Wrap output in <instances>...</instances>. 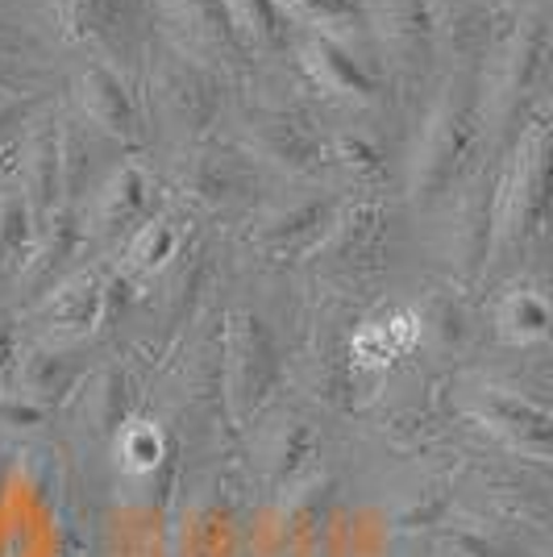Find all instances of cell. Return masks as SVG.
I'll list each match as a JSON object with an SVG mask.
<instances>
[{
  "instance_id": "obj_1",
  "label": "cell",
  "mask_w": 553,
  "mask_h": 557,
  "mask_svg": "<svg viewBox=\"0 0 553 557\" xmlns=\"http://www.w3.org/2000/svg\"><path fill=\"white\" fill-rule=\"evenodd\" d=\"M553 225V100L525 125L491 191V255H520Z\"/></svg>"
},
{
  "instance_id": "obj_2",
  "label": "cell",
  "mask_w": 553,
  "mask_h": 557,
  "mask_svg": "<svg viewBox=\"0 0 553 557\" xmlns=\"http://www.w3.org/2000/svg\"><path fill=\"white\" fill-rule=\"evenodd\" d=\"M483 134V116H479V96L466 79H454L441 92L438 109L425 125V138L413 159V200L416 205H433L450 187L462 180V171L470 166Z\"/></svg>"
},
{
  "instance_id": "obj_3",
  "label": "cell",
  "mask_w": 553,
  "mask_h": 557,
  "mask_svg": "<svg viewBox=\"0 0 553 557\" xmlns=\"http://www.w3.org/2000/svg\"><path fill=\"white\" fill-rule=\"evenodd\" d=\"M150 4L175 54L200 63L212 75H233V79L254 71L258 50L233 17L230 0H150Z\"/></svg>"
},
{
  "instance_id": "obj_4",
  "label": "cell",
  "mask_w": 553,
  "mask_h": 557,
  "mask_svg": "<svg viewBox=\"0 0 553 557\" xmlns=\"http://www.w3.org/2000/svg\"><path fill=\"white\" fill-rule=\"evenodd\" d=\"M150 9V0H54L59 34L71 47L88 50L93 63H109L116 71L134 63Z\"/></svg>"
},
{
  "instance_id": "obj_5",
  "label": "cell",
  "mask_w": 553,
  "mask_h": 557,
  "mask_svg": "<svg viewBox=\"0 0 553 557\" xmlns=\"http://www.w3.org/2000/svg\"><path fill=\"white\" fill-rule=\"evenodd\" d=\"M275 379L279 358L267 321L250 308L233 312L225 329V395H230V412L237 424H250L262 399L275 387Z\"/></svg>"
},
{
  "instance_id": "obj_6",
  "label": "cell",
  "mask_w": 553,
  "mask_h": 557,
  "mask_svg": "<svg viewBox=\"0 0 553 557\" xmlns=\"http://www.w3.org/2000/svg\"><path fill=\"white\" fill-rule=\"evenodd\" d=\"M475 420L491 429L507 449L525 458H553V408L512 387H479L470 399Z\"/></svg>"
},
{
  "instance_id": "obj_7",
  "label": "cell",
  "mask_w": 553,
  "mask_h": 557,
  "mask_svg": "<svg viewBox=\"0 0 553 557\" xmlns=\"http://www.w3.org/2000/svg\"><path fill=\"white\" fill-rule=\"evenodd\" d=\"M254 150L262 159H271L275 166L292 171V175H321L333 163V150H329V138L317 129V121L308 113H296V109H262L250 125Z\"/></svg>"
},
{
  "instance_id": "obj_8",
  "label": "cell",
  "mask_w": 553,
  "mask_h": 557,
  "mask_svg": "<svg viewBox=\"0 0 553 557\" xmlns=\"http://www.w3.org/2000/svg\"><path fill=\"white\" fill-rule=\"evenodd\" d=\"M155 104L184 138H196L212 125L217 104H221L217 75L171 50L167 59L155 63Z\"/></svg>"
},
{
  "instance_id": "obj_9",
  "label": "cell",
  "mask_w": 553,
  "mask_h": 557,
  "mask_svg": "<svg viewBox=\"0 0 553 557\" xmlns=\"http://www.w3.org/2000/svg\"><path fill=\"white\" fill-rule=\"evenodd\" d=\"M304 75L312 79V88H321L333 100H349V104H374L383 84L379 75L346 47V38H333V34H317L308 29L296 42Z\"/></svg>"
},
{
  "instance_id": "obj_10",
  "label": "cell",
  "mask_w": 553,
  "mask_h": 557,
  "mask_svg": "<svg viewBox=\"0 0 553 557\" xmlns=\"http://www.w3.org/2000/svg\"><path fill=\"white\" fill-rule=\"evenodd\" d=\"M75 96H79V109H84V121L109 134L116 141H130V146H142L146 141V116H142V104L130 79L121 75L109 63H88L75 79Z\"/></svg>"
},
{
  "instance_id": "obj_11",
  "label": "cell",
  "mask_w": 553,
  "mask_h": 557,
  "mask_svg": "<svg viewBox=\"0 0 553 557\" xmlns=\"http://www.w3.org/2000/svg\"><path fill=\"white\" fill-rule=\"evenodd\" d=\"M155 180L146 175V166L121 163L96 187L93 209H88V233L100 242H130L134 233L155 216Z\"/></svg>"
},
{
  "instance_id": "obj_12",
  "label": "cell",
  "mask_w": 553,
  "mask_h": 557,
  "mask_svg": "<svg viewBox=\"0 0 553 557\" xmlns=\"http://www.w3.org/2000/svg\"><path fill=\"white\" fill-rule=\"evenodd\" d=\"M22 191L29 209L38 216V225H47L54 212L67 200V184H63V116L47 113L34 121V129L22 141Z\"/></svg>"
},
{
  "instance_id": "obj_13",
  "label": "cell",
  "mask_w": 553,
  "mask_h": 557,
  "mask_svg": "<svg viewBox=\"0 0 553 557\" xmlns=\"http://www.w3.org/2000/svg\"><path fill=\"white\" fill-rule=\"evenodd\" d=\"M337 205H329L321 196H308L300 205H283V209L267 212L258 221V233L254 242L275 258H304V255H317L324 246V237L333 233L337 225Z\"/></svg>"
},
{
  "instance_id": "obj_14",
  "label": "cell",
  "mask_w": 553,
  "mask_h": 557,
  "mask_svg": "<svg viewBox=\"0 0 553 557\" xmlns=\"http://www.w3.org/2000/svg\"><path fill=\"white\" fill-rule=\"evenodd\" d=\"M88 237H93V233H88V212L63 205V209L42 225V233H38V246H34V255H29V262H25L22 283L38 292V300L50 296L63 278L75 275L71 262L79 258V250H84Z\"/></svg>"
},
{
  "instance_id": "obj_15",
  "label": "cell",
  "mask_w": 553,
  "mask_h": 557,
  "mask_svg": "<svg viewBox=\"0 0 553 557\" xmlns=\"http://www.w3.org/2000/svg\"><path fill=\"white\" fill-rule=\"evenodd\" d=\"M545 47H550V25L545 17H525L512 29L500 67H495V116L507 121L516 116V109L525 104V96L532 92L541 63H545Z\"/></svg>"
},
{
  "instance_id": "obj_16",
  "label": "cell",
  "mask_w": 553,
  "mask_h": 557,
  "mask_svg": "<svg viewBox=\"0 0 553 557\" xmlns=\"http://www.w3.org/2000/svg\"><path fill=\"white\" fill-rule=\"evenodd\" d=\"M420 342H425V317L408 304H395L388 312L370 317L367 325L349 337V358L358 371H392Z\"/></svg>"
},
{
  "instance_id": "obj_17",
  "label": "cell",
  "mask_w": 553,
  "mask_h": 557,
  "mask_svg": "<svg viewBox=\"0 0 553 557\" xmlns=\"http://www.w3.org/2000/svg\"><path fill=\"white\" fill-rule=\"evenodd\" d=\"M109 304H113L109 278L100 275V271H75L50 296L38 300V317L54 333H93L100 325V317L109 312Z\"/></svg>"
},
{
  "instance_id": "obj_18",
  "label": "cell",
  "mask_w": 553,
  "mask_h": 557,
  "mask_svg": "<svg viewBox=\"0 0 553 557\" xmlns=\"http://www.w3.org/2000/svg\"><path fill=\"white\" fill-rule=\"evenodd\" d=\"M180 187L192 200L217 209V205L237 200L242 191H250V166H246V159H233L221 146H200L180 166Z\"/></svg>"
},
{
  "instance_id": "obj_19",
  "label": "cell",
  "mask_w": 553,
  "mask_h": 557,
  "mask_svg": "<svg viewBox=\"0 0 553 557\" xmlns=\"http://www.w3.org/2000/svg\"><path fill=\"white\" fill-rule=\"evenodd\" d=\"M495 333L507 346H541L553 337V300L532 283H512L495 304Z\"/></svg>"
},
{
  "instance_id": "obj_20",
  "label": "cell",
  "mask_w": 553,
  "mask_h": 557,
  "mask_svg": "<svg viewBox=\"0 0 553 557\" xmlns=\"http://www.w3.org/2000/svg\"><path fill=\"white\" fill-rule=\"evenodd\" d=\"M180 246H184L180 221L167 216V212H155V216L125 242V262H121V267H125V275H138V278L162 275V267H171V258L180 255Z\"/></svg>"
},
{
  "instance_id": "obj_21",
  "label": "cell",
  "mask_w": 553,
  "mask_h": 557,
  "mask_svg": "<svg viewBox=\"0 0 553 557\" xmlns=\"http://www.w3.org/2000/svg\"><path fill=\"white\" fill-rule=\"evenodd\" d=\"M38 216L29 209L22 187H4L0 191V271H17L22 275L34 246H38Z\"/></svg>"
},
{
  "instance_id": "obj_22",
  "label": "cell",
  "mask_w": 553,
  "mask_h": 557,
  "mask_svg": "<svg viewBox=\"0 0 553 557\" xmlns=\"http://www.w3.org/2000/svg\"><path fill=\"white\" fill-rule=\"evenodd\" d=\"M233 17L246 29L254 50H271V54H287L296 50L300 34H296V22L292 13L283 9V0H230Z\"/></svg>"
},
{
  "instance_id": "obj_23",
  "label": "cell",
  "mask_w": 553,
  "mask_h": 557,
  "mask_svg": "<svg viewBox=\"0 0 553 557\" xmlns=\"http://www.w3.org/2000/svg\"><path fill=\"white\" fill-rule=\"evenodd\" d=\"M93 154H96V138L93 129H88V121L63 116V184H67V200L63 205H71V209H79V200L93 191V175H96Z\"/></svg>"
},
{
  "instance_id": "obj_24",
  "label": "cell",
  "mask_w": 553,
  "mask_h": 557,
  "mask_svg": "<svg viewBox=\"0 0 553 557\" xmlns=\"http://www.w3.org/2000/svg\"><path fill=\"white\" fill-rule=\"evenodd\" d=\"M379 25L388 29L395 50L416 59L420 50L429 47V34H433L429 0H379Z\"/></svg>"
},
{
  "instance_id": "obj_25",
  "label": "cell",
  "mask_w": 553,
  "mask_h": 557,
  "mask_svg": "<svg viewBox=\"0 0 553 557\" xmlns=\"http://www.w3.org/2000/svg\"><path fill=\"white\" fill-rule=\"evenodd\" d=\"M329 150H333V166H342L349 180H358V184H379L383 171H388L383 146L370 134H362V129H337L329 138Z\"/></svg>"
},
{
  "instance_id": "obj_26",
  "label": "cell",
  "mask_w": 553,
  "mask_h": 557,
  "mask_svg": "<svg viewBox=\"0 0 553 557\" xmlns=\"http://www.w3.org/2000/svg\"><path fill=\"white\" fill-rule=\"evenodd\" d=\"M283 9L292 13L296 25H308L317 34H333L346 38L358 22H367L362 0H283Z\"/></svg>"
},
{
  "instance_id": "obj_27",
  "label": "cell",
  "mask_w": 553,
  "mask_h": 557,
  "mask_svg": "<svg viewBox=\"0 0 553 557\" xmlns=\"http://www.w3.org/2000/svg\"><path fill=\"white\" fill-rule=\"evenodd\" d=\"M22 379H25V399L50 404V399H59V395L79 379V371H75V362H71L67 354L34 349V354L22 362Z\"/></svg>"
},
{
  "instance_id": "obj_28",
  "label": "cell",
  "mask_w": 553,
  "mask_h": 557,
  "mask_svg": "<svg viewBox=\"0 0 553 557\" xmlns=\"http://www.w3.org/2000/svg\"><path fill=\"white\" fill-rule=\"evenodd\" d=\"M116 458L130 474H150L162 458V429L155 420H125L116 433Z\"/></svg>"
},
{
  "instance_id": "obj_29",
  "label": "cell",
  "mask_w": 553,
  "mask_h": 557,
  "mask_svg": "<svg viewBox=\"0 0 553 557\" xmlns=\"http://www.w3.org/2000/svg\"><path fill=\"white\" fill-rule=\"evenodd\" d=\"M22 166V138H13V141H0V184L13 175Z\"/></svg>"
},
{
  "instance_id": "obj_30",
  "label": "cell",
  "mask_w": 553,
  "mask_h": 557,
  "mask_svg": "<svg viewBox=\"0 0 553 557\" xmlns=\"http://www.w3.org/2000/svg\"><path fill=\"white\" fill-rule=\"evenodd\" d=\"M4 59H9V47H4V34H0V67H4Z\"/></svg>"
}]
</instances>
